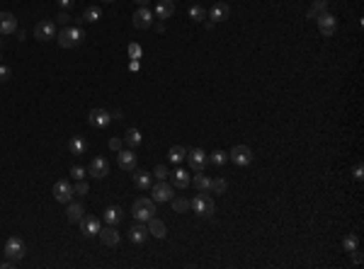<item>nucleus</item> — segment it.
Returning <instances> with one entry per match:
<instances>
[{
    "instance_id": "393cba45",
    "label": "nucleus",
    "mask_w": 364,
    "mask_h": 269,
    "mask_svg": "<svg viewBox=\"0 0 364 269\" xmlns=\"http://www.w3.org/2000/svg\"><path fill=\"white\" fill-rule=\"evenodd\" d=\"M121 218H124V213L119 206H110V209L102 213V221L107 223V226H119L121 223Z\"/></svg>"
},
{
    "instance_id": "f8f14e48",
    "label": "nucleus",
    "mask_w": 364,
    "mask_h": 269,
    "mask_svg": "<svg viewBox=\"0 0 364 269\" xmlns=\"http://www.w3.org/2000/svg\"><path fill=\"white\" fill-rule=\"evenodd\" d=\"M316 22H318V30H321V34H323L325 39H330V36L337 32V20H335V15H330V12L321 15Z\"/></svg>"
},
{
    "instance_id": "aec40b11",
    "label": "nucleus",
    "mask_w": 364,
    "mask_h": 269,
    "mask_svg": "<svg viewBox=\"0 0 364 269\" xmlns=\"http://www.w3.org/2000/svg\"><path fill=\"white\" fill-rule=\"evenodd\" d=\"M100 240H102L105 245L114 247V245H119L121 235L117 233V226H107V228H100Z\"/></svg>"
},
{
    "instance_id": "603ef678",
    "label": "nucleus",
    "mask_w": 364,
    "mask_h": 269,
    "mask_svg": "<svg viewBox=\"0 0 364 269\" xmlns=\"http://www.w3.org/2000/svg\"><path fill=\"white\" fill-rule=\"evenodd\" d=\"M105 2H114V0H105Z\"/></svg>"
},
{
    "instance_id": "c9c22d12",
    "label": "nucleus",
    "mask_w": 364,
    "mask_h": 269,
    "mask_svg": "<svg viewBox=\"0 0 364 269\" xmlns=\"http://www.w3.org/2000/svg\"><path fill=\"white\" fill-rule=\"evenodd\" d=\"M342 247H345L347 252H352L355 247H360V240H357V235H345V238H342Z\"/></svg>"
},
{
    "instance_id": "cd10ccee",
    "label": "nucleus",
    "mask_w": 364,
    "mask_h": 269,
    "mask_svg": "<svg viewBox=\"0 0 364 269\" xmlns=\"http://www.w3.org/2000/svg\"><path fill=\"white\" fill-rule=\"evenodd\" d=\"M141 141H143V136H141L139 129H129V131H126V136H124V143H126L129 148H139Z\"/></svg>"
},
{
    "instance_id": "e433bc0d",
    "label": "nucleus",
    "mask_w": 364,
    "mask_h": 269,
    "mask_svg": "<svg viewBox=\"0 0 364 269\" xmlns=\"http://www.w3.org/2000/svg\"><path fill=\"white\" fill-rule=\"evenodd\" d=\"M87 182L85 179H76V184H73V194H78V197H83V194H87Z\"/></svg>"
},
{
    "instance_id": "6e6552de",
    "label": "nucleus",
    "mask_w": 364,
    "mask_h": 269,
    "mask_svg": "<svg viewBox=\"0 0 364 269\" xmlns=\"http://www.w3.org/2000/svg\"><path fill=\"white\" fill-rule=\"evenodd\" d=\"M175 197V189H172V184H168L165 179H158V184L153 187V202L156 204H165Z\"/></svg>"
},
{
    "instance_id": "49530a36",
    "label": "nucleus",
    "mask_w": 364,
    "mask_h": 269,
    "mask_svg": "<svg viewBox=\"0 0 364 269\" xmlns=\"http://www.w3.org/2000/svg\"><path fill=\"white\" fill-rule=\"evenodd\" d=\"M352 260H355V265H360V262H362V252H360V247H355V250H352Z\"/></svg>"
},
{
    "instance_id": "c756f323",
    "label": "nucleus",
    "mask_w": 364,
    "mask_h": 269,
    "mask_svg": "<svg viewBox=\"0 0 364 269\" xmlns=\"http://www.w3.org/2000/svg\"><path fill=\"white\" fill-rule=\"evenodd\" d=\"M185 158H187V150L182 148V146H172V148L168 150V160H170V163H175V165H177V163H182Z\"/></svg>"
},
{
    "instance_id": "f704fd0d",
    "label": "nucleus",
    "mask_w": 364,
    "mask_h": 269,
    "mask_svg": "<svg viewBox=\"0 0 364 269\" xmlns=\"http://www.w3.org/2000/svg\"><path fill=\"white\" fill-rule=\"evenodd\" d=\"M226 189H228V182H226L224 177L211 179V192H216V194H226Z\"/></svg>"
},
{
    "instance_id": "6ab92c4d",
    "label": "nucleus",
    "mask_w": 364,
    "mask_h": 269,
    "mask_svg": "<svg viewBox=\"0 0 364 269\" xmlns=\"http://www.w3.org/2000/svg\"><path fill=\"white\" fill-rule=\"evenodd\" d=\"M153 184V175L146 172V170H134V187L141 189V192H148Z\"/></svg>"
},
{
    "instance_id": "7ed1b4c3",
    "label": "nucleus",
    "mask_w": 364,
    "mask_h": 269,
    "mask_svg": "<svg viewBox=\"0 0 364 269\" xmlns=\"http://www.w3.org/2000/svg\"><path fill=\"white\" fill-rule=\"evenodd\" d=\"M25 252H27V247H25V240L20 238V235H10V238L5 240V255H7V260L20 262L25 257Z\"/></svg>"
},
{
    "instance_id": "79ce46f5",
    "label": "nucleus",
    "mask_w": 364,
    "mask_h": 269,
    "mask_svg": "<svg viewBox=\"0 0 364 269\" xmlns=\"http://www.w3.org/2000/svg\"><path fill=\"white\" fill-rule=\"evenodd\" d=\"M121 146H124V141H121V138H117V136L110 138V148H112L114 153H117V150H121Z\"/></svg>"
},
{
    "instance_id": "8fccbe9b",
    "label": "nucleus",
    "mask_w": 364,
    "mask_h": 269,
    "mask_svg": "<svg viewBox=\"0 0 364 269\" xmlns=\"http://www.w3.org/2000/svg\"><path fill=\"white\" fill-rule=\"evenodd\" d=\"M156 30H158V32H165V20H161V22L156 25Z\"/></svg>"
},
{
    "instance_id": "f03ea898",
    "label": "nucleus",
    "mask_w": 364,
    "mask_h": 269,
    "mask_svg": "<svg viewBox=\"0 0 364 269\" xmlns=\"http://www.w3.org/2000/svg\"><path fill=\"white\" fill-rule=\"evenodd\" d=\"M83 39H85V32L81 27H66V30L58 32V46H63V49H73Z\"/></svg>"
},
{
    "instance_id": "5701e85b",
    "label": "nucleus",
    "mask_w": 364,
    "mask_h": 269,
    "mask_svg": "<svg viewBox=\"0 0 364 269\" xmlns=\"http://www.w3.org/2000/svg\"><path fill=\"white\" fill-rule=\"evenodd\" d=\"M148 233L161 240V238H165V235H168V228H165V223H163L158 216H153V218L148 221Z\"/></svg>"
},
{
    "instance_id": "9d476101",
    "label": "nucleus",
    "mask_w": 364,
    "mask_h": 269,
    "mask_svg": "<svg viewBox=\"0 0 364 269\" xmlns=\"http://www.w3.org/2000/svg\"><path fill=\"white\" fill-rule=\"evenodd\" d=\"M187 160H190V168H192L195 172H204L206 165H209V155H206L202 148L190 150V153H187Z\"/></svg>"
},
{
    "instance_id": "3c124183",
    "label": "nucleus",
    "mask_w": 364,
    "mask_h": 269,
    "mask_svg": "<svg viewBox=\"0 0 364 269\" xmlns=\"http://www.w3.org/2000/svg\"><path fill=\"white\" fill-rule=\"evenodd\" d=\"M136 2H139L141 7H148V2H151V0H136Z\"/></svg>"
},
{
    "instance_id": "37998d69",
    "label": "nucleus",
    "mask_w": 364,
    "mask_h": 269,
    "mask_svg": "<svg viewBox=\"0 0 364 269\" xmlns=\"http://www.w3.org/2000/svg\"><path fill=\"white\" fill-rule=\"evenodd\" d=\"M129 70H131V73H139V70H141V61L139 59L129 61Z\"/></svg>"
},
{
    "instance_id": "412c9836",
    "label": "nucleus",
    "mask_w": 364,
    "mask_h": 269,
    "mask_svg": "<svg viewBox=\"0 0 364 269\" xmlns=\"http://www.w3.org/2000/svg\"><path fill=\"white\" fill-rule=\"evenodd\" d=\"M175 15V0H161L156 5V17L158 20H170Z\"/></svg>"
},
{
    "instance_id": "bb28decb",
    "label": "nucleus",
    "mask_w": 364,
    "mask_h": 269,
    "mask_svg": "<svg viewBox=\"0 0 364 269\" xmlns=\"http://www.w3.org/2000/svg\"><path fill=\"white\" fill-rule=\"evenodd\" d=\"M68 150H71L73 155H83L85 150H87V141H85L83 136H73V138L68 141Z\"/></svg>"
},
{
    "instance_id": "a19ab883",
    "label": "nucleus",
    "mask_w": 364,
    "mask_h": 269,
    "mask_svg": "<svg viewBox=\"0 0 364 269\" xmlns=\"http://www.w3.org/2000/svg\"><path fill=\"white\" fill-rule=\"evenodd\" d=\"M10 78H12V70H10L7 66H2V63H0V83H7Z\"/></svg>"
},
{
    "instance_id": "a878e982",
    "label": "nucleus",
    "mask_w": 364,
    "mask_h": 269,
    "mask_svg": "<svg viewBox=\"0 0 364 269\" xmlns=\"http://www.w3.org/2000/svg\"><path fill=\"white\" fill-rule=\"evenodd\" d=\"M328 12V2L325 0H316L311 7H308V12H306V17L308 20H318L321 15H325Z\"/></svg>"
},
{
    "instance_id": "2eb2a0df",
    "label": "nucleus",
    "mask_w": 364,
    "mask_h": 269,
    "mask_svg": "<svg viewBox=\"0 0 364 269\" xmlns=\"http://www.w3.org/2000/svg\"><path fill=\"white\" fill-rule=\"evenodd\" d=\"M131 22H134V27H136V30H148V27L153 25V12H151L148 7H139V10L134 12Z\"/></svg>"
},
{
    "instance_id": "9b49d317",
    "label": "nucleus",
    "mask_w": 364,
    "mask_h": 269,
    "mask_svg": "<svg viewBox=\"0 0 364 269\" xmlns=\"http://www.w3.org/2000/svg\"><path fill=\"white\" fill-rule=\"evenodd\" d=\"M87 121H90V126H95V129H105V126L112 124V112L97 107V109H92V112L87 114Z\"/></svg>"
},
{
    "instance_id": "f3484780",
    "label": "nucleus",
    "mask_w": 364,
    "mask_h": 269,
    "mask_svg": "<svg viewBox=\"0 0 364 269\" xmlns=\"http://www.w3.org/2000/svg\"><path fill=\"white\" fill-rule=\"evenodd\" d=\"M17 32V17L12 12H0V34H15Z\"/></svg>"
},
{
    "instance_id": "72a5a7b5",
    "label": "nucleus",
    "mask_w": 364,
    "mask_h": 269,
    "mask_svg": "<svg viewBox=\"0 0 364 269\" xmlns=\"http://www.w3.org/2000/svg\"><path fill=\"white\" fill-rule=\"evenodd\" d=\"M187 12H190V17H192L195 22H202V20H206V10H204L202 5H192V7L187 10Z\"/></svg>"
},
{
    "instance_id": "4be33fe9",
    "label": "nucleus",
    "mask_w": 364,
    "mask_h": 269,
    "mask_svg": "<svg viewBox=\"0 0 364 269\" xmlns=\"http://www.w3.org/2000/svg\"><path fill=\"white\" fill-rule=\"evenodd\" d=\"M66 206H68V209H66V218H68L71 223H78V221L83 218L85 209H83V204H81V202H73V199H71Z\"/></svg>"
},
{
    "instance_id": "473e14b6",
    "label": "nucleus",
    "mask_w": 364,
    "mask_h": 269,
    "mask_svg": "<svg viewBox=\"0 0 364 269\" xmlns=\"http://www.w3.org/2000/svg\"><path fill=\"white\" fill-rule=\"evenodd\" d=\"M209 160H211L214 165H219V168H221V165L228 163V153H226V150H214V153L209 155Z\"/></svg>"
},
{
    "instance_id": "dca6fc26",
    "label": "nucleus",
    "mask_w": 364,
    "mask_h": 269,
    "mask_svg": "<svg viewBox=\"0 0 364 269\" xmlns=\"http://www.w3.org/2000/svg\"><path fill=\"white\" fill-rule=\"evenodd\" d=\"M148 235H151V233H148V226H143L139 221H136V223L131 226V231H129V240H131L134 245H143V242L148 240Z\"/></svg>"
},
{
    "instance_id": "c85d7f7f",
    "label": "nucleus",
    "mask_w": 364,
    "mask_h": 269,
    "mask_svg": "<svg viewBox=\"0 0 364 269\" xmlns=\"http://www.w3.org/2000/svg\"><path fill=\"white\" fill-rule=\"evenodd\" d=\"M195 187L202 192V194H209V192H211V179L206 177L204 172H197L195 175Z\"/></svg>"
},
{
    "instance_id": "4468645a",
    "label": "nucleus",
    "mask_w": 364,
    "mask_h": 269,
    "mask_svg": "<svg viewBox=\"0 0 364 269\" xmlns=\"http://www.w3.org/2000/svg\"><path fill=\"white\" fill-rule=\"evenodd\" d=\"M78 223H81V231H83L85 238H95V235H100V228H102V226H100V221H97L95 216H83Z\"/></svg>"
},
{
    "instance_id": "f257e3e1",
    "label": "nucleus",
    "mask_w": 364,
    "mask_h": 269,
    "mask_svg": "<svg viewBox=\"0 0 364 269\" xmlns=\"http://www.w3.org/2000/svg\"><path fill=\"white\" fill-rule=\"evenodd\" d=\"M131 216H134V221H139V223H148V221L156 216V202L148 199V197L136 199L134 206H131Z\"/></svg>"
},
{
    "instance_id": "4c0bfd02",
    "label": "nucleus",
    "mask_w": 364,
    "mask_h": 269,
    "mask_svg": "<svg viewBox=\"0 0 364 269\" xmlns=\"http://www.w3.org/2000/svg\"><path fill=\"white\" fill-rule=\"evenodd\" d=\"M126 51H129V59H141V54H143V49H141V44H136V41H131Z\"/></svg>"
},
{
    "instance_id": "1a4fd4ad",
    "label": "nucleus",
    "mask_w": 364,
    "mask_h": 269,
    "mask_svg": "<svg viewBox=\"0 0 364 269\" xmlns=\"http://www.w3.org/2000/svg\"><path fill=\"white\" fill-rule=\"evenodd\" d=\"M73 197H76V194H73V184H71V182L58 179L56 184H54V199H56L58 204H68Z\"/></svg>"
},
{
    "instance_id": "b1692460",
    "label": "nucleus",
    "mask_w": 364,
    "mask_h": 269,
    "mask_svg": "<svg viewBox=\"0 0 364 269\" xmlns=\"http://www.w3.org/2000/svg\"><path fill=\"white\" fill-rule=\"evenodd\" d=\"M170 175H172V184H175L177 189H187V187H190V182H192L190 172H187V170H182V168H180V170H175V172H170Z\"/></svg>"
},
{
    "instance_id": "c03bdc74",
    "label": "nucleus",
    "mask_w": 364,
    "mask_h": 269,
    "mask_svg": "<svg viewBox=\"0 0 364 269\" xmlns=\"http://www.w3.org/2000/svg\"><path fill=\"white\" fill-rule=\"evenodd\" d=\"M352 175H355V179H362V177H364V168H362V163H357V165H355Z\"/></svg>"
},
{
    "instance_id": "ea45409f",
    "label": "nucleus",
    "mask_w": 364,
    "mask_h": 269,
    "mask_svg": "<svg viewBox=\"0 0 364 269\" xmlns=\"http://www.w3.org/2000/svg\"><path fill=\"white\" fill-rule=\"evenodd\" d=\"M85 175H87V172H85L81 165H73V168H71V177L73 179H85Z\"/></svg>"
},
{
    "instance_id": "7c9ffc66",
    "label": "nucleus",
    "mask_w": 364,
    "mask_h": 269,
    "mask_svg": "<svg viewBox=\"0 0 364 269\" xmlns=\"http://www.w3.org/2000/svg\"><path fill=\"white\" fill-rule=\"evenodd\" d=\"M100 17H102V10H100L97 5H90L83 12V22H97Z\"/></svg>"
},
{
    "instance_id": "de8ad7c7",
    "label": "nucleus",
    "mask_w": 364,
    "mask_h": 269,
    "mask_svg": "<svg viewBox=\"0 0 364 269\" xmlns=\"http://www.w3.org/2000/svg\"><path fill=\"white\" fill-rule=\"evenodd\" d=\"M58 22H61V25H68V22H71V17H68L66 12H61V15H58Z\"/></svg>"
},
{
    "instance_id": "39448f33",
    "label": "nucleus",
    "mask_w": 364,
    "mask_h": 269,
    "mask_svg": "<svg viewBox=\"0 0 364 269\" xmlns=\"http://www.w3.org/2000/svg\"><path fill=\"white\" fill-rule=\"evenodd\" d=\"M228 160H233V165H241V168H248L252 163V150L248 146H233V150L228 153Z\"/></svg>"
},
{
    "instance_id": "a211bd4d",
    "label": "nucleus",
    "mask_w": 364,
    "mask_h": 269,
    "mask_svg": "<svg viewBox=\"0 0 364 269\" xmlns=\"http://www.w3.org/2000/svg\"><path fill=\"white\" fill-rule=\"evenodd\" d=\"M228 15H231V5L228 2H216L211 10H209V17H211V22L216 25V22H224L228 20Z\"/></svg>"
},
{
    "instance_id": "09e8293b",
    "label": "nucleus",
    "mask_w": 364,
    "mask_h": 269,
    "mask_svg": "<svg viewBox=\"0 0 364 269\" xmlns=\"http://www.w3.org/2000/svg\"><path fill=\"white\" fill-rule=\"evenodd\" d=\"M12 265H15V262H12V260H5V262H2V265H0V269H10V267H12Z\"/></svg>"
},
{
    "instance_id": "2f4dec72",
    "label": "nucleus",
    "mask_w": 364,
    "mask_h": 269,
    "mask_svg": "<svg viewBox=\"0 0 364 269\" xmlns=\"http://www.w3.org/2000/svg\"><path fill=\"white\" fill-rule=\"evenodd\" d=\"M170 202H172V209H175V213H187V211H190V199H185V197H177V199L172 197Z\"/></svg>"
},
{
    "instance_id": "423d86ee",
    "label": "nucleus",
    "mask_w": 364,
    "mask_h": 269,
    "mask_svg": "<svg viewBox=\"0 0 364 269\" xmlns=\"http://www.w3.org/2000/svg\"><path fill=\"white\" fill-rule=\"evenodd\" d=\"M34 39H39V41H51V39H56V22H54V20H41V22L34 27Z\"/></svg>"
},
{
    "instance_id": "0eeeda50",
    "label": "nucleus",
    "mask_w": 364,
    "mask_h": 269,
    "mask_svg": "<svg viewBox=\"0 0 364 269\" xmlns=\"http://www.w3.org/2000/svg\"><path fill=\"white\" fill-rule=\"evenodd\" d=\"M87 175L92 179H105L110 175V163L105 158H92L90 165H87Z\"/></svg>"
},
{
    "instance_id": "20e7f679",
    "label": "nucleus",
    "mask_w": 364,
    "mask_h": 269,
    "mask_svg": "<svg viewBox=\"0 0 364 269\" xmlns=\"http://www.w3.org/2000/svg\"><path fill=\"white\" fill-rule=\"evenodd\" d=\"M190 209H195V213L204 216V218H214V213H216L214 202H211L209 194H199V197H195V199L190 202Z\"/></svg>"
},
{
    "instance_id": "ddd939ff",
    "label": "nucleus",
    "mask_w": 364,
    "mask_h": 269,
    "mask_svg": "<svg viewBox=\"0 0 364 269\" xmlns=\"http://www.w3.org/2000/svg\"><path fill=\"white\" fill-rule=\"evenodd\" d=\"M117 163H119V168H121V170L134 172V170H136V153H134V148L117 150Z\"/></svg>"
},
{
    "instance_id": "58836bf2",
    "label": "nucleus",
    "mask_w": 364,
    "mask_h": 269,
    "mask_svg": "<svg viewBox=\"0 0 364 269\" xmlns=\"http://www.w3.org/2000/svg\"><path fill=\"white\" fill-rule=\"evenodd\" d=\"M153 175H156V179H168L170 177V172H168L165 165H156V172H153Z\"/></svg>"
},
{
    "instance_id": "a18cd8bd",
    "label": "nucleus",
    "mask_w": 364,
    "mask_h": 269,
    "mask_svg": "<svg viewBox=\"0 0 364 269\" xmlns=\"http://www.w3.org/2000/svg\"><path fill=\"white\" fill-rule=\"evenodd\" d=\"M58 7H63V10H71L73 5H76V0H56Z\"/></svg>"
}]
</instances>
